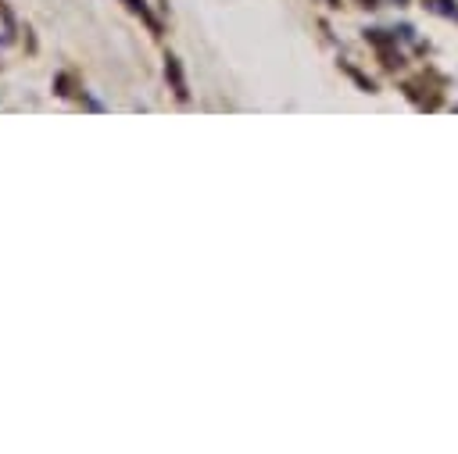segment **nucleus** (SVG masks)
<instances>
[{
	"label": "nucleus",
	"instance_id": "1",
	"mask_svg": "<svg viewBox=\"0 0 458 454\" xmlns=\"http://www.w3.org/2000/svg\"><path fill=\"white\" fill-rule=\"evenodd\" d=\"M168 75H172V82H175V93H179V97H186L182 79H179V68H175V57H168Z\"/></svg>",
	"mask_w": 458,
	"mask_h": 454
}]
</instances>
